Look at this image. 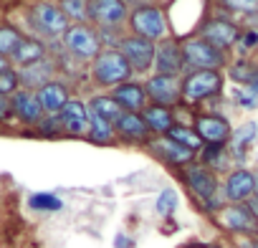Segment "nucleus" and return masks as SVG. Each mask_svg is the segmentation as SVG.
Instances as JSON below:
<instances>
[{
  "label": "nucleus",
  "mask_w": 258,
  "mask_h": 248,
  "mask_svg": "<svg viewBox=\"0 0 258 248\" xmlns=\"http://www.w3.org/2000/svg\"><path fill=\"white\" fill-rule=\"evenodd\" d=\"M182 177H185V185L187 190L208 208V210H220L223 208V195H220V182H218V175L205 167V165H187L182 170Z\"/></svg>",
  "instance_id": "obj_1"
},
{
  "label": "nucleus",
  "mask_w": 258,
  "mask_h": 248,
  "mask_svg": "<svg viewBox=\"0 0 258 248\" xmlns=\"http://www.w3.org/2000/svg\"><path fill=\"white\" fill-rule=\"evenodd\" d=\"M132 66L126 64V58L116 51V48H106L101 51L94 61H91V76L99 86H121L132 79Z\"/></svg>",
  "instance_id": "obj_2"
},
{
  "label": "nucleus",
  "mask_w": 258,
  "mask_h": 248,
  "mask_svg": "<svg viewBox=\"0 0 258 248\" xmlns=\"http://www.w3.org/2000/svg\"><path fill=\"white\" fill-rule=\"evenodd\" d=\"M129 26H132L135 36L147 38L152 43L167 38V31H170L165 11L152 6V3H142V6H137L132 13H129Z\"/></svg>",
  "instance_id": "obj_3"
},
{
  "label": "nucleus",
  "mask_w": 258,
  "mask_h": 248,
  "mask_svg": "<svg viewBox=\"0 0 258 248\" xmlns=\"http://www.w3.org/2000/svg\"><path fill=\"white\" fill-rule=\"evenodd\" d=\"M182 56H185V66H190L195 71H220L228 64L225 51L210 46L200 36L198 38H187L182 43Z\"/></svg>",
  "instance_id": "obj_4"
},
{
  "label": "nucleus",
  "mask_w": 258,
  "mask_h": 248,
  "mask_svg": "<svg viewBox=\"0 0 258 248\" xmlns=\"http://www.w3.org/2000/svg\"><path fill=\"white\" fill-rule=\"evenodd\" d=\"M215 220L223 230L233 233V235H245V238H258V220L253 218V213L248 210L245 203H225L218 213Z\"/></svg>",
  "instance_id": "obj_5"
},
{
  "label": "nucleus",
  "mask_w": 258,
  "mask_h": 248,
  "mask_svg": "<svg viewBox=\"0 0 258 248\" xmlns=\"http://www.w3.org/2000/svg\"><path fill=\"white\" fill-rule=\"evenodd\" d=\"M63 46L66 51L79 58V61H94L99 53H101V41H99V33L94 28H89L86 23H76V26H69V31L63 33Z\"/></svg>",
  "instance_id": "obj_6"
},
{
  "label": "nucleus",
  "mask_w": 258,
  "mask_h": 248,
  "mask_svg": "<svg viewBox=\"0 0 258 248\" xmlns=\"http://www.w3.org/2000/svg\"><path fill=\"white\" fill-rule=\"evenodd\" d=\"M223 91L220 71H190L182 79V96L187 101H205Z\"/></svg>",
  "instance_id": "obj_7"
},
{
  "label": "nucleus",
  "mask_w": 258,
  "mask_h": 248,
  "mask_svg": "<svg viewBox=\"0 0 258 248\" xmlns=\"http://www.w3.org/2000/svg\"><path fill=\"white\" fill-rule=\"evenodd\" d=\"M89 21L99 28H121L129 21V8L124 0H86Z\"/></svg>",
  "instance_id": "obj_8"
},
{
  "label": "nucleus",
  "mask_w": 258,
  "mask_h": 248,
  "mask_svg": "<svg viewBox=\"0 0 258 248\" xmlns=\"http://www.w3.org/2000/svg\"><path fill=\"white\" fill-rule=\"evenodd\" d=\"M31 23H33V28H36L38 33H43V36H48V38L63 36V33L69 31V18H66V13H63L58 6H53V3H38V6H33V11H31Z\"/></svg>",
  "instance_id": "obj_9"
},
{
  "label": "nucleus",
  "mask_w": 258,
  "mask_h": 248,
  "mask_svg": "<svg viewBox=\"0 0 258 248\" xmlns=\"http://www.w3.org/2000/svg\"><path fill=\"white\" fill-rule=\"evenodd\" d=\"M116 51L126 58L132 71H150L155 66V43L140 36H124Z\"/></svg>",
  "instance_id": "obj_10"
},
{
  "label": "nucleus",
  "mask_w": 258,
  "mask_h": 248,
  "mask_svg": "<svg viewBox=\"0 0 258 248\" xmlns=\"http://www.w3.org/2000/svg\"><path fill=\"white\" fill-rule=\"evenodd\" d=\"M220 195H223L225 203H248L255 195V175H253V170H245V167L230 170L225 175Z\"/></svg>",
  "instance_id": "obj_11"
},
{
  "label": "nucleus",
  "mask_w": 258,
  "mask_h": 248,
  "mask_svg": "<svg viewBox=\"0 0 258 248\" xmlns=\"http://www.w3.org/2000/svg\"><path fill=\"white\" fill-rule=\"evenodd\" d=\"M155 69L157 76H180L185 69V56H182V46L175 38H162L155 46Z\"/></svg>",
  "instance_id": "obj_12"
},
{
  "label": "nucleus",
  "mask_w": 258,
  "mask_h": 248,
  "mask_svg": "<svg viewBox=\"0 0 258 248\" xmlns=\"http://www.w3.org/2000/svg\"><path fill=\"white\" fill-rule=\"evenodd\" d=\"M200 38L208 41L210 46L220 48V51H228L230 46L238 43V38H240V28H238L233 21H228V18H210V21L203 23V28H200Z\"/></svg>",
  "instance_id": "obj_13"
},
{
  "label": "nucleus",
  "mask_w": 258,
  "mask_h": 248,
  "mask_svg": "<svg viewBox=\"0 0 258 248\" xmlns=\"http://www.w3.org/2000/svg\"><path fill=\"white\" fill-rule=\"evenodd\" d=\"M195 135L203 140V145H228L233 127L220 114H200L195 119Z\"/></svg>",
  "instance_id": "obj_14"
},
{
  "label": "nucleus",
  "mask_w": 258,
  "mask_h": 248,
  "mask_svg": "<svg viewBox=\"0 0 258 248\" xmlns=\"http://www.w3.org/2000/svg\"><path fill=\"white\" fill-rule=\"evenodd\" d=\"M63 132L71 137H86L89 135V104L79 99H69L66 106L58 111Z\"/></svg>",
  "instance_id": "obj_15"
},
{
  "label": "nucleus",
  "mask_w": 258,
  "mask_h": 248,
  "mask_svg": "<svg viewBox=\"0 0 258 248\" xmlns=\"http://www.w3.org/2000/svg\"><path fill=\"white\" fill-rule=\"evenodd\" d=\"M150 150H152L160 160H165L167 165H175V167H187V165H192V160H195V155H198V152H192V150L177 145V142L170 140L167 135L152 140V142H150Z\"/></svg>",
  "instance_id": "obj_16"
},
{
  "label": "nucleus",
  "mask_w": 258,
  "mask_h": 248,
  "mask_svg": "<svg viewBox=\"0 0 258 248\" xmlns=\"http://www.w3.org/2000/svg\"><path fill=\"white\" fill-rule=\"evenodd\" d=\"M145 91H147V96H150L155 104L170 106V104L180 101V96H182V84H180L175 76H152V79L147 81Z\"/></svg>",
  "instance_id": "obj_17"
},
{
  "label": "nucleus",
  "mask_w": 258,
  "mask_h": 248,
  "mask_svg": "<svg viewBox=\"0 0 258 248\" xmlns=\"http://www.w3.org/2000/svg\"><path fill=\"white\" fill-rule=\"evenodd\" d=\"M11 111L21 121H26V124H38L46 116V111H43L36 91H16L11 96Z\"/></svg>",
  "instance_id": "obj_18"
},
{
  "label": "nucleus",
  "mask_w": 258,
  "mask_h": 248,
  "mask_svg": "<svg viewBox=\"0 0 258 248\" xmlns=\"http://www.w3.org/2000/svg\"><path fill=\"white\" fill-rule=\"evenodd\" d=\"M114 132L129 142H150V135H152L142 114H135V111H124L114 121Z\"/></svg>",
  "instance_id": "obj_19"
},
{
  "label": "nucleus",
  "mask_w": 258,
  "mask_h": 248,
  "mask_svg": "<svg viewBox=\"0 0 258 248\" xmlns=\"http://www.w3.org/2000/svg\"><path fill=\"white\" fill-rule=\"evenodd\" d=\"M258 140V124L255 121H245L240 130H235L233 135H230V140H228V155H230V160H245V155H248V150L253 147V142Z\"/></svg>",
  "instance_id": "obj_20"
},
{
  "label": "nucleus",
  "mask_w": 258,
  "mask_h": 248,
  "mask_svg": "<svg viewBox=\"0 0 258 248\" xmlns=\"http://www.w3.org/2000/svg\"><path fill=\"white\" fill-rule=\"evenodd\" d=\"M36 96H38V101H41L46 114H58L66 106V101H69V89L61 81H48V84H43L36 91Z\"/></svg>",
  "instance_id": "obj_21"
},
{
  "label": "nucleus",
  "mask_w": 258,
  "mask_h": 248,
  "mask_svg": "<svg viewBox=\"0 0 258 248\" xmlns=\"http://www.w3.org/2000/svg\"><path fill=\"white\" fill-rule=\"evenodd\" d=\"M111 96L119 101V106H121L124 111H135V114H137V111H142V109L147 106V91H145V86L132 84V81L116 86Z\"/></svg>",
  "instance_id": "obj_22"
},
{
  "label": "nucleus",
  "mask_w": 258,
  "mask_h": 248,
  "mask_svg": "<svg viewBox=\"0 0 258 248\" xmlns=\"http://www.w3.org/2000/svg\"><path fill=\"white\" fill-rule=\"evenodd\" d=\"M142 119L147 121L150 132L157 135V137H165V135L175 127V119H172L170 106H160V104L145 106V109H142Z\"/></svg>",
  "instance_id": "obj_23"
},
{
  "label": "nucleus",
  "mask_w": 258,
  "mask_h": 248,
  "mask_svg": "<svg viewBox=\"0 0 258 248\" xmlns=\"http://www.w3.org/2000/svg\"><path fill=\"white\" fill-rule=\"evenodd\" d=\"M18 66H33L38 61L46 58V46L38 38H23V43L16 48V53L11 56Z\"/></svg>",
  "instance_id": "obj_24"
},
{
  "label": "nucleus",
  "mask_w": 258,
  "mask_h": 248,
  "mask_svg": "<svg viewBox=\"0 0 258 248\" xmlns=\"http://www.w3.org/2000/svg\"><path fill=\"white\" fill-rule=\"evenodd\" d=\"M51 74H53V64L43 58V61H38V64H33V66H26V71H21L18 79H21L26 86H33V89L38 91L43 84L51 81Z\"/></svg>",
  "instance_id": "obj_25"
},
{
  "label": "nucleus",
  "mask_w": 258,
  "mask_h": 248,
  "mask_svg": "<svg viewBox=\"0 0 258 248\" xmlns=\"http://www.w3.org/2000/svg\"><path fill=\"white\" fill-rule=\"evenodd\" d=\"M114 124L111 121H106V119H101L99 114H94V111H89V140L91 142H96V145H109L111 140H114Z\"/></svg>",
  "instance_id": "obj_26"
},
{
  "label": "nucleus",
  "mask_w": 258,
  "mask_h": 248,
  "mask_svg": "<svg viewBox=\"0 0 258 248\" xmlns=\"http://www.w3.org/2000/svg\"><path fill=\"white\" fill-rule=\"evenodd\" d=\"M89 111L99 114L101 119H106V121H111V124L124 114V109L119 106V101H116L114 96H94V99L89 101Z\"/></svg>",
  "instance_id": "obj_27"
},
{
  "label": "nucleus",
  "mask_w": 258,
  "mask_h": 248,
  "mask_svg": "<svg viewBox=\"0 0 258 248\" xmlns=\"http://www.w3.org/2000/svg\"><path fill=\"white\" fill-rule=\"evenodd\" d=\"M200 160H203L205 167H210V170L215 172V170H225V167H228L230 155H228V147H225V145H203Z\"/></svg>",
  "instance_id": "obj_28"
},
{
  "label": "nucleus",
  "mask_w": 258,
  "mask_h": 248,
  "mask_svg": "<svg viewBox=\"0 0 258 248\" xmlns=\"http://www.w3.org/2000/svg\"><path fill=\"white\" fill-rule=\"evenodd\" d=\"M167 137H170V140H175L177 145H182V147L192 150V152H200V150H203V140L195 135V130L182 127V124H175V127L167 132Z\"/></svg>",
  "instance_id": "obj_29"
},
{
  "label": "nucleus",
  "mask_w": 258,
  "mask_h": 248,
  "mask_svg": "<svg viewBox=\"0 0 258 248\" xmlns=\"http://www.w3.org/2000/svg\"><path fill=\"white\" fill-rule=\"evenodd\" d=\"M23 38L26 36L13 26H0V56H13L16 48L23 43Z\"/></svg>",
  "instance_id": "obj_30"
},
{
  "label": "nucleus",
  "mask_w": 258,
  "mask_h": 248,
  "mask_svg": "<svg viewBox=\"0 0 258 248\" xmlns=\"http://www.w3.org/2000/svg\"><path fill=\"white\" fill-rule=\"evenodd\" d=\"M255 74H258V66L253 61H235L230 66V79L238 81V84H243V86H248L255 79Z\"/></svg>",
  "instance_id": "obj_31"
},
{
  "label": "nucleus",
  "mask_w": 258,
  "mask_h": 248,
  "mask_svg": "<svg viewBox=\"0 0 258 248\" xmlns=\"http://www.w3.org/2000/svg\"><path fill=\"white\" fill-rule=\"evenodd\" d=\"M28 203H31L33 210H41V213H53V210L63 208V203L56 195H51V193H36V195H31Z\"/></svg>",
  "instance_id": "obj_32"
},
{
  "label": "nucleus",
  "mask_w": 258,
  "mask_h": 248,
  "mask_svg": "<svg viewBox=\"0 0 258 248\" xmlns=\"http://www.w3.org/2000/svg\"><path fill=\"white\" fill-rule=\"evenodd\" d=\"M69 21H76V23H84L89 18V11H86V0H61L58 6Z\"/></svg>",
  "instance_id": "obj_33"
},
{
  "label": "nucleus",
  "mask_w": 258,
  "mask_h": 248,
  "mask_svg": "<svg viewBox=\"0 0 258 248\" xmlns=\"http://www.w3.org/2000/svg\"><path fill=\"white\" fill-rule=\"evenodd\" d=\"M235 101L240 106H245V109H258V74H255V79L248 86L235 91Z\"/></svg>",
  "instance_id": "obj_34"
},
{
  "label": "nucleus",
  "mask_w": 258,
  "mask_h": 248,
  "mask_svg": "<svg viewBox=\"0 0 258 248\" xmlns=\"http://www.w3.org/2000/svg\"><path fill=\"white\" fill-rule=\"evenodd\" d=\"M218 6H223L230 13H258V0H218Z\"/></svg>",
  "instance_id": "obj_35"
},
{
  "label": "nucleus",
  "mask_w": 258,
  "mask_h": 248,
  "mask_svg": "<svg viewBox=\"0 0 258 248\" xmlns=\"http://www.w3.org/2000/svg\"><path fill=\"white\" fill-rule=\"evenodd\" d=\"M175 208H177V193L175 190H162L160 193V198H157V213L162 215V218H170L172 213H175Z\"/></svg>",
  "instance_id": "obj_36"
},
{
  "label": "nucleus",
  "mask_w": 258,
  "mask_h": 248,
  "mask_svg": "<svg viewBox=\"0 0 258 248\" xmlns=\"http://www.w3.org/2000/svg\"><path fill=\"white\" fill-rule=\"evenodd\" d=\"M38 132L46 135V137H56L63 132V124H61V116L58 114H46L41 121H38Z\"/></svg>",
  "instance_id": "obj_37"
},
{
  "label": "nucleus",
  "mask_w": 258,
  "mask_h": 248,
  "mask_svg": "<svg viewBox=\"0 0 258 248\" xmlns=\"http://www.w3.org/2000/svg\"><path fill=\"white\" fill-rule=\"evenodd\" d=\"M18 84H21V79H18V71H13V69H8V71H3L0 74V94L3 96H13L16 91H18Z\"/></svg>",
  "instance_id": "obj_38"
},
{
  "label": "nucleus",
  "mask_w": 258,
  "mask_h": 248,
  "mask_svg": "<svg viewBox=\"0 0 258 248\" xmlns=\"http://www.w3.org/2000/svg\"><path fill=\"white\" fill-rule=\"evenodd\" d=\"M238 46H240V51H243V53H245V51H250V48H255V46H258V31H255V28L243 31V33H240V38H238Z\"/></svg>",
  "instance_id": "obj_39"
},
{
  "label": "nucleus",
  "mask_w": 258,
  "mask_h": 248,
  "mask_svg": "<svg viewBox=\"0 0 258 248\" xmlns=\"http://www.w3.org/2000/svg\"><path fill=\"white\" fill-rule=\"evenodd\" d=\"M13 111H11V99L0 94V119H8Z\"/></svg>",
  "instance_id": "obj_40"
},
{
  "label": "nucleus",
  "mask_w": 258,
  "mask_h": 248,
  "mask_svg": "<svg viewBox=\"0 0 258 248\" xmlns=\"http://www.w3.org/2000/svg\"><path fill=\"white\" fill-rule=\"evenodd\" d=\"M245 205H248V210L253 213V218L258 220V195H253V198H250V200H248Z\"/></svg>",
  "instance_id": "obj_41"
},
{
  "label": "nucleus",
  "mask_w": 258,
  "mask_h": 248,
  "mask_svg": "<svg viewBox=\"0 0 258 248\" xmlns=\"http://www.w3.org/2000/svg\"><path fill=\"white\" fill-rule=\"evenodd\" d=\"M114 243H116V248H132V240H129L126 235H121V233L116 235V240H114Z\"/></svg>",
  "instance_id": "obj_42"
},
{
  "label": "nucleus",
  "mask_w": 258,
  "mask_h": 248,
  "mask_svg": "<svg viewBox=\"0 0 258 248\" xmlns=\"http://www.w3.org/2000/svg\"><path fill=\"white\" fill-rule=\"evenodd\" d=\"M187 248H223V245H218V243H203V240H198V243H190Z\"/></svg>",
  "instance_id": "obj_43"
},
{
  "label": "nucleus",
  "mask_w": 258,
  "mask_h": 248,
  "mask_svg": "<svg viewBox=\"0 0 258 248\" xmlns=\"http://www.w3.org/2000/svg\"><path fill=\"white\" fill-rule=\"evenodd\" d=\"M11 66H8V58L6 56H0V74H3V71H8Z\"/></svg>",
  "instance_id": "obj_44"
},
{
  "label": "nucleus",
  "mask_w": 258,
  "mask_h": 248,
  "mask_svg": "<svg viewBox=\"0 0 258 248\" xmlns=\"http://www.w3.org/2000/svg\"><path fill=\"white\" fill-rule=\"evenodd\" d=\"M124 3H137V6H142L145 0H124Z\"/></svg>",
  "instance_id": "obj_45"
},
{
  "label": "nucleus",
  "mask_w": 258,
  "mask_h": 248,
  "mask_svg": "<svg viewBox=\"0 0 258 248\" xmlns=\"http://www.w3.org/2000/svg\"><path fill=\"white\" fill-rule=\"evenodd\" d=\"M253 175H255V195H258V170H255Z\"/></svg>",
  "instance_id": "obj_46"
},
{
  "label": "nucleus",
  "mask_w": 258,
  "mask_h": 248,
  "mask_svg": "<svg viewBox=\"0 0 258 248\" xmlns=\"http://www.w3.org/2000/svg\"><path fill=\"white\" fill-rule=\"evenodd\" d=\"M250 248H258V238H253V240H250Z\"/></svg>",
  "instance_id": "obj_47"
}]
</instances>
